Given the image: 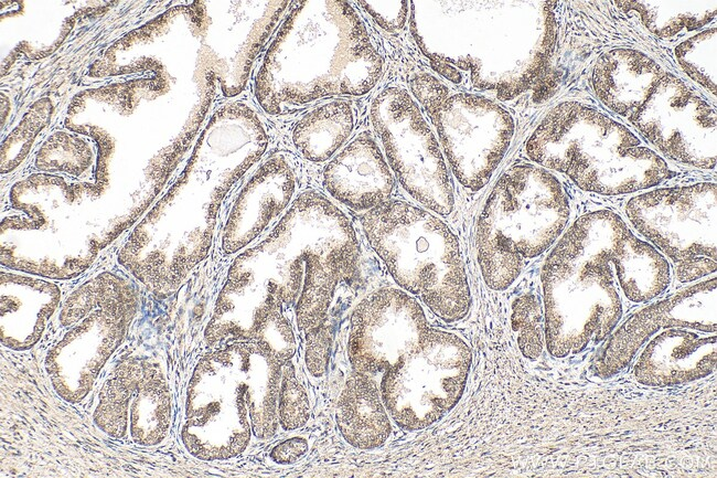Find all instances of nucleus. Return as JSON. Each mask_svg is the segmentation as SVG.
<instances>
[{
    "mask_svg": "<svg viewBox=\"0 0 717 478\" xmlns=\"http://www.w3.org/2000/svg\"><path fill=\"white\" fill-rule=\"evenodd\" d=\"M716 190L711 182L656 188L630 198L624 212L668 262L716 261Z\"/></svg>",
    "mask_w": 717,
    "mask_h": 478,
    "instance_id": "nucleus-15",
    "label": "nucleus"
},
{
    "mask_svg": "<svg viewBox=\"0 0 717 478\" xmlns=\"http://www.w3.org/2000/svg\"><path fill=\"white\" fill-rule=\"evenodd\" d=\"M358 244L343 211L322 193H300L272 231L232 263L204 330L210 347L253 340L271 312L304 337L329 327L340 284L357 274Z\"/></svg>",
    "mask_w": 717,
    "mask_h": 478,
    "instance_id": "nucleus-1",
    "label": "nucleus"
},
{
    "mask_svg": "<svg viewBox=\"0 0 717 478\" xmlns=\"http://www.w3.org/2000/svg\"><path fill=\"white\" fill-rule=\"evenodd\" d=\"M664 74L662 66L645 53L620 47L597 59L591 84L602 105L630 121Z\"/></svg>",
    "mask_w": 717,
    "mask_h": 478,
    "instance_id": "nucleus-24",
    "label": "nucleus"
},
{
    "mask_svg": "<svg viewBox=\"0 0 717 478\" xmlns=\"http://www.w3.org/2000/svg\"><path fill=\"white\" fill-rule=\"evenodd\" d=\"M283 364L256 340L204 354L186 389L181 427L186 450L201 460H225L242 454L252 435L271 438L279 425Z\"/></svg>",
    "mask_w": 717,
    "mask_h": 478,
    "instance_id": "nucleus-5",
    "label": "nucleus"
},
{
    "mask_svg": "<svg viewBox=\"0 0 717 478\" xmlns=\"http://www.w3.org/2000/svg\"><path fill=\"white\" fill-rule=\"evenodd\" d=\"M469 9L451 11L463 26L442 36L469 41L465 51L442 64L470 71L472 83L509 99L531 88L547 74L555 40L552 2H465ZM451 65V67H452Z\"/></svg>",
    "mask_w": 717,
    "mask_h": 478,
    "instance_id": "nucleus-9",
    "label": "nucleus"
},
{
    "mask_svg": "<svg viewBox=\"0 0 717 478\" xmlns=\"http://www.w3.org/2000/svg\"><path fill=\"white\" fill-rule=\"evenodd\" d=\"M428 330L420 304L405 290L383 287L368 294L350 319L347 357L353 372L383 375L408 357Z\"/></svg>",
    "mask_w": 717,
    "mask_h": 478,
    "instance_id": "nucleus-18",
    "label": "nucleus"
},
{
    "mask_svg": "<svg viewBox=\"0 0 717 478\" xmlns=\"http://www.w3.org/2000/svg\"><path fill=\"white\" fill-rule=\"evenodd\" d=\"M629 123L662 157L698 169L715 168L716 110L675 75L665 72Z\"/></svg>",
    "mask_w": 717,
    "mask_h": 478,
    "instance_id": "nucleus-17",
    "label": "nucleus"
},
{
    "mask_svg": "<svg viewBox=\"0 0 717 478\" xmlns=\"http://www.w3.org/2000/svg\"><path fill=\"white\" fill-rule=\"evenodd\" d=\"M368 243L394 280L440 319H463L471 294L460 246L452 231L432 213L388 200L361 219Z\"/></svg>",
    "mask_w": 717,
    "mask_h": 478,
    "instance_id": "nucleus-8",
    "label": "nucleus"
},
{
    "mask_svg": "<svg viewBox=\"0 0 717 478\" xmlns=\"http://www.w3.org/2000/svg\"><path fill=\"white\" fill-rule=\"evenodd\" d=\"M655 36L670 39L696 31L716 18V1H614Z\"/></svg>",
    "mask_w": 717,
    "mask_h": 478,
    "instance_id": "nucleus-27",
    "label": "nucleus"
},
{
    "mask_svg": "<svg viewBox=\"0 0 717 478\" xmlns=\"http://www.w3.org/2000/svg\"><path fill=\"white\" fill-rule=\"evenodd\" d=\"M716 272V261L699 256L674 264L673 273L681 284L696 282Z\"/></svg>",
    "mask_w": 717,
    "mask_h": 478,
    "instance_id": "nucleus-33",
    "label": "nucleus"
},
{
    "mask_svg": "<svg viewBox=\"0 0 717 478\" xmlns=\"http://www.w3.org/2000/svg\"><path fill=\"white\" fill-rule=\"evenodd\" d=\"M297 174L290 157L264 161L237 195L224 224L221 247L233 254L278 223L296 199Z\"/></svg>",
    "mask_w": 717,
    "mask_h": 478,
    "instance_id": "nucleus-20",
    "label": "nucleus"
},
{
    "mask_svg": "<svg viewBox=\"0 0 717 478\" xmlns=\"http://www.w3.org/2000/svg\"><path fill=\"white\" fill-rule=\"evenodd\" d=\"M570 203L548 170L516 164L502 173L478 219L477 255L493 290L509 288L565 232Z\"/></svg>",
    "mask_w": 717,
    "mask_h": 478,
    "instance_id": "nucleus-7",
    "label": "nucleus"
},
{
    "mask_svg": "<svg viewBox=\"0 0 717 478\" xmlns=\"http://www.w3.org/2000/svg\"><path fill=\"white\" fill-rule=\"evenodd\" d=\"M716 331V277L691 285L630 315L607 338L590 371L601 380L622 372L652 337L667 328Z\"/></svg>",
    "mask_w": 717,
    "mask_h": 478,
    "instance_id": "nucleus-19",
    "label": "nucleus"
},
{
    "mask_svg": "<svg viewBox=\"0 0 717 478\" xmlns=\"http://www.w3.org/2000/svg\"><path fill=\"white\" fill-rule=\"evenodd\" d=\"M291 2H195L185 15L194 39L203 40L200 64L211 66L223 91L243 89L250 66Z\"/></svg>",
    "mask_w": 717,
    "mask_h": 478,
    "instance_id": "nucleus-14",
    "label": "nucleus"
},
{
    "mask_svg": "<svg viewBox=\"0 0 717 478\" xmlns=\"http://www.w3.org/2000/svg\"><path fill=\"white\" fill-rule=\"evenodd\" d=\"M655 253L612 211L579 216L561 234L542 269L548 352L567 358L604 341L623 314L620 284L636 283Z\"/></svg>",
    "mask_w": 717,
    "mask_h": 478,
    "instance_id": "nucleus-3",
    "label": "nucleus"
},
{
    "mask_svg": "<svg viewBox=\"0 0 717 478\" xmlns=\"http://www.w3.org/2000/svg\"><path fill=\"white\" fill-rule=\"evenodd\" d=\"M323 185L336 201L356 211L387 202L395 181L384 156L368 132L355 136L325 166Z\"/></svg>",
    "mask_w": 717,
    "mask_h": 478,
    "instance_id": "nucleus-22",
    "label": "nucleus"
},
{
    "mask_svg": "<svg viewBox=\"0 0 717 478\" xmlns=\"http://www.w3.org/2000/svg\"><path fill=\"white\" fill-rule=\"evenodd\" d=\"M471 361L464 340L429 328L420 344L382 375L379 392L390 418L407 431L440 421L460 401Z\"/></svg>",
    "mask_w": 717,
    "mask_h": 478,
    "instance_id": "nucleus-12",
    "label": "nucleus"
},
{
    "mask_svg": "<svg viewBox=\"0 0 717 478\" xmlns=\"http://www.w3.org/2000/svg\"><path fill=\"white\" fill-rule=\"evenodd\" d=\"M674 55L692 81L716 95V28L685 39L674 49Z\"/></svg>",
    "mask_w": 717,
    "mask_h": 478,
    "instance_id": "nucleus-28",
    "label": "nucleus"
},
{
    "mask_svg": "<svg viewBox=\"0 0 717 478\" xmlns=\"http://www.w3.org/2000/svg\"><path fill=\"white\" fill-rule=\"evenodd\" d=\"M93 419L116 440L160 444L172 421L171 392L160 365L140 357L119 362L100 387Z\"/></svg>",
    "mask_w": 717,
    "mask_h": 478,
    "instance_id": "nucleus-16",
    "label": "nucleus"
},
{
    "mask_svg": "<svg viewBox=\"0 0 717 478\" xmlns=\"http://www.w3.org/2000/svg\"><path fill=\"white\" fill-rule=\"evenodd\" d=\"M268 132L244 105L210 121L184 172L159 205L156 222L119 253L122 267L150 291L168 295L208 254L215 216L228 188L264 155Z\"/></svg>",
    "mask_w": 717,
    "mask_h": 478,
    "instance_id": "nucleus-2",
    "label": "nucleus"
},
{
    "mask_svg": "<svg viewBox=\"0 0 717 478\" xmlns=\"http://www.w3.org/2000/svg\"><path fill=\"white\" fill-rule=\"evenodd\" d=\"M363 8L371 18L385 31L398 32L406 23L410 3L402 2H366L361 1Z\"/></svg>",
    "mask_w": 717,
    "mask_h": 478,
    "instance_id": "nucleus-32",
    "label": "nucleus"
},
{
    "mask_svg": "<svg viewBox=\"0 0 717 478\" xmlns=\"http://www.w3.org/2000/svg\"><path fill=\"white\" fill-rule=\"evenodd\" d=\"M308 452V442L300 436L290 437L277 444L271 453V459L280 465H290L299 460Z\"/></svg>",
    "mask_w": 717,
    "mask_h": 478,
    "instance_id": "nucleus-34",
    "label": "nucleus"
},
{
    "mask_svg": "<svg viewBox=\"0 0 717 478\" xmlns=\"http://www.w3.org/2000/svg\"><path fill=\"white\" fill-rule=\"evenodd\" d=\"M511 325L521 353L529 360L539 358L545 347V316L536 295L527 293L514 299Z\"/></svg>",
    "mask_w": 717,
    "mask_h": 478,
    "instance_id": "nucleus-29",
    "label": "nucleus"
},
{
    "mask_svg": "<svg viewBox=\"0 0 717 478\" xmlns=\"http://www.w3.org/2000/svg\"><path fill=\"white\" fill-rule=\"evenodd\" d=\"M60 287L34 276L1 273V343L12 350L33 347L60 309Z\"/></svg>",
    "mask_w": 717,
    "mask_h": 478,
    "instance_id": "nucleus-23",
    "label": "nucleus"
},
{
    "mask_svg": "<svg viewBox=\"0 0 717 478\" xmlns=\"http://www.w3.org/2000/svg\"><path fill=\"white\" fill-rule=\"evenodd\" d=\"M525 153L579 189L602 195L648 190L675 174L628 127L576 100L560 102L546 113L527 139Z\"/></svg>",
    "mask_w": 717,
    "mask_h": 478,
    "instance_id": "nucleus-6",
    "label": "nucleus"
},
{
    "mask_svg": "<svg viewBox=\"0 0 717 478\" xmlns=\"http://www.w3.org/2000/svg\"><path fill=\"white\" fill-rule=\"evenodd\" d=\"M137 305L130 282L109 272L87 279L63 301L44 357L45 371L63 400L77 403L87 396L124 340Z\"/></svg>",
    "mask_w": 717,
    "mask_h": 478,
    "instance_id": "nucleus-10",
    "label": "nucleus"
},
{
    "mask_svg": "<svg viewBox=\"0 0 717 478\" xmlns=\"http://www.w3.org/2000/svg\"><path fill=\"white\" fill-rule=\"evenodd\" d=\"M716 368V336L687 328H667L652 337L633 365L636 382L668 387L698 381Z\"/></svg>",
    "mask_w": 717,
    "mask_h": 478,
    "instance_id": "nucleus-21",
    "label": "nucleus"
},
{
    "mask_svg": "<svg viewBox=\"0 0 717 478\" xmlns=\"http://www.w3.org/2000/svg\"><path fill=\"white\" fill-rule=\"evenodd\" d=\"M371 119L393 172L419 203L440 215L453 209L452 183L432 130L400 87H386L371 105Z\"/></svg>",
    "mask_w": 717,
    "mask_h": 478,
    "instance_id": "nucleus-13",
    "label": "nucleus"
},
{
    "mask_svg": "<svg viewBox=\"0 0 717 478\" xmlns=\"http://www.w3.org/2000/svg\"><path fill=\"white\" fill-rule=\"evenodd\" d=\"M333 332L331 326L322 328L306 338L304 361L309 373L322 376L328 368Z\"/></svg>",
    "mask_w": 717,
    "mask_h": 478,
    "instance_id": "nucleus-31",
    "label": "nucleus"
},
{
    "mask_svg": "<svg viewBox=\"0 0 717 478\" xmlns=\"http://www.w3.org/2000/svg\"><path fill=\"white\" fill-rule=\"evenodd\" d=\"M355 126L353 105L335 99L303 114L291 130L295 149L306 160H329L346 142Z\"/></svg>",
    "mask_w": 717,
    "mask_h": 478,
    "instance_id": "nucleus-26",
    "label": "nucleus"
},
{
    "mask_svg": "<svg viewBox=\"0 0 717 478\" xmlns=\"http://www.w3.org/2000/svg\"><path fill=\"white\" fill-rule=\"evenodd\" d=\"M409 85L435 125L456 179L472 192L484 188L511 146L512 115L484 96L452 92L427 73L415 74Z\"/></svg>",
    "mask_w": 717,
    "mask_h": 478,
    "instance_id": "nucleus-11",
    "label": "nucleus"
},
{
    "mask_svg": "<svg viewBox=\"0 0 717 478\" xmlns=\"http://www.w3.org/2000/svg\"><path fill=\"white\" fill-rule=\"evenodd\" d=\"M383 57L346 1H295L254 81L258 105L286 116L325 97L362 96L383 74Z\"/></svg>",
    "mask_w": 717,
    "mask_h": 478,
    "instance_id": "nucleus-4",
    "label": "nucleus"
},
{
    "mask_svg": "<svg viewBox=\"0 0 717 478\" xmlns=\"http://www.w3.org/2000/svg\"><path fill=\"white\" fill-rule=\"evenodd\" d=\"M277 413L278 423L285 431H296L304 426L310 417L309 396L297 379L291 361L282 367Z\"/></svg>",
    "mask_w": 717,
    "mask_h": 478,
    "instance_id": "nucleus-30",
    "label": "nucleus"
},
{
    "mask_svg": "<svg viewBox=\"0 0 717 478\" xmlns=\"http://www.w3.org/2000/svg\"><path fill=\"white\" fill-rule=\"evenodd\" d=\"M335 421L342 437L358 449H374L389 437L392 425L372 376L353 372L338 400Z\"/></svg>",
    "mask_w": 717,
    "mask_h": 478,
    "instance_id": "nucleus-25",
    "label": "nucleus"
}]
</instances>
